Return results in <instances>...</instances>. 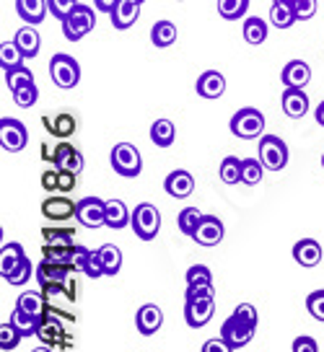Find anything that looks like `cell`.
<instances>
[{
  "label": "cell",
  "instance_id": "obj_1",
  "mask_svg": "<svg viewBox=\"0 0 324 352\" xmlns=\"http://www.w3.org/2000/svg\"><path fill=\"white\" fill-rule=\"evenodd\" d=\"M32 259L26 256L21 243H3V249H0V277H3V283H8V285H26L29 280H32Z\"/></svg>",
  "mask_w": 324,
  "mask_h": 352
},
{
  "label": "cell",
  "instance_id": "obj_2",
  "mask_svg": "<svg viewBox=\"0 0 324 352\" xmlns=\"http://www.w3.org/2000/svg\"><path fill=\"white\" fill-rule=\"evenodd\" d=\"M94 26H96L94 8L78 3V6H76V8L63 19V36H65L67 42H80L86 34L94 32Z\"/></svg>",
  "mask_w": 324,
  "mask_h": 352
},
{
  "label": "cell",
  "instance_id": "obj_3",
  "mask_svg": "<svg viewBox=\"0 0 324 352\" xmlns=\"http://www.w3.org/2000/svg\"><path fill=\"white\" fill-rule=\"evenodd\" d=\"M109 164L120 176L125 179H135L143 171V155L133 143H117L109 153Z\"/></svg>",
  "mask_w": 324,
  "mask_h": 352
},
{
  "label": "cell",
  "instance_id": "obj_4",
  "mask_svg": "<svg viewBox=\"0 0 324 352\" xmlns=\"http://www.w3.org/2000/svg\"><path fill=\"white\" fill-rule=\"evenodd\" d=\"M228 127H231V135H236V138L255 140V138H262V132H265V114L255 107H244L231 117Z\"/></svg>",
  "mask_w": 324,
  "mask_h": 352
},
{
  "label": "cell",
  "instance_id": "obj_5",
  "mask_svg": "<svg viewBox=\"0 0 324 352\" xmlns=\"http://www.w3.org/2000/svg\"><path fill=\"white\" fill-rule=\"evenodd\" d=\"M130 226H133L135 236H138L140 241H153L158 236V231H161V212H158L156 205L140 202V205L133 210Z\"/></svg>",
  "mask_w": 324,
  "mask_h": 352
},
{
  "label": "cell",
  "instance_id": "obj_6",
  "mask_svg": "<svg viewBox=\"0 0 324 352\" xmlns=\"http://www.w3.org/2000/svg\"><path fill=\"white\" fill-rule=\"evenodd\" d=\"M50 78L57 88H76L80 83V65L76 57L65 55V52H57L50 60Z\"/></svg>",
  "mask_w": 324,
  "mask_h": 352
},
{
  "label": "cell",
  "instance_id": "obj_7",
  "mask_svg": "<svg viewBox=\"0 0 324 352\" xmlns=\"http://www.w3.org/2000/svg\"><path fill=\"white\" fill-rule=\"evenodd\" d=\"M259 161L268 171H283L288 166V145L278 135H262L259 138Z\"/></svg>",
  "mask_w": 324,
  "mask_h": 352
},
{
  "label": "cell",
  "instance_id": "obj_8",
  "mask_svg": "<svg viewBox=\"0 0 324 352\" xmlns=\"http://www.w3.org/2000/svg\"><path fill=\"white\" fill-rule=\"evenodd\" d=\"M29 143V130L26 124L13 117H3L0 120V145L6 153H21Z\"/></svg>",
  "mask_w": 324,
  "mask_h": 352
},
{
  "label": "cell",
  "instance_id": "obj_9",
  "mask_svg": "<svg viewBox=\"0 0 324 352\" xmlns=\"http://www.w3.org/2000/svg\"><path fill=\"white\" fill-rule=\"evenodd\" d=\"M255 331H257V327H255V324L239 319L236 314H231V316L221 324V337H224V340L228 342L234 350H241V347H246L249 342L255 340Z\"/></svg>",
  "mask_w": 324,
  "mask_h": 352
},
{
  "label": "cell",
  "instance_id": "obj_10",
  "mask_svg": "<svg viewBox=\"0 0 324 352\" xmlns=\"http://www.w3.org/2000/svg\"><path fill=\"white\" fill-rule=\"evenodd\" d=\"M76 220L83 228H101L107 226V202L99 197H83L76 205Z\"/></svg>",
  "mask_w": 324,
  "mask_h": 352
},
{
  "label": "cell",
  "instance_id": "obj_11",
  "mask_svg": "<svg viewBox=\"0 0 324 352\" xmlns=\"http://www.w3.org/2000/svg\"><path fill=\"white\" fill-rule=\"evenodd\" d=\"M63 314L57 308H50L45 316H42V324H39V331H36V340L47 344V347H57V344H65L67 334L63 329Z\"/></svg>",
  "mask_w": 324,
  "mask_h": 352
},
{
  "label": "cell",
  "instance_id": "obj_12",
  "mask_svg": "<svg viewBox=\"0 0 324 352\" xmlns=\"http://www.w3.org/2000/svg\"><path fill=\"white\" fill-rule=\"evenodd\" d=\"M83 153H80L76 145L70 143H57L55 151H52V166L60 168V171H70V174H80L83 171Z\"/></svg>",
  "mask_w": 324,
  "mask_h": 352
},
{
  "label": "cell",
  "instance_id": "obj_13",
  "mask_svg": "<svg viewBox=\"0 0 324 352\" xmlns=\"http://www.w3.org/2000/svg\"><path fill=\"white\" fill-rule=\"evenodd\" d=\"M224 220L215 218V215H202L200 226L192 233V241L200 243V246H218V243L224 241Z\"/></svg>",
  "mask_w": 324,
  "mask_h": 352
},
{
  "label": "cell",
  "instance_id": "obj_14",
  "mask_svg": "<svg viewBox=\"0 0 324 352\" xmlns=\"http://www.w3.org/2000/svg\"><path fill=\"white\" fill-rule=\"evenodd\" d=\"M70 272H73V270H70V267H65V264H55V262H50V259H42V262L36 264V272H34V277H36L39 287L65 285Z\"/></svg>",
  "mask_w": 324,
  "mask_h": 352
},
{
  "label": "cell",
  "instance_id": "obj_15",
  "mask_svg": "<svg viewBox=\"0 0 324 352\" xmlns=\"http://www.w3.org/2000/svg\"><path fill=\"white\" fill-rule=\"evenodd\" d=\"M135 327H138V331H140L143 337L156 334V331L164 327V311H161L156 303L140 306L138 308V314H135Z\"/></svg>",
  "mask_w": 324,
  "mask_h": 352
},
{
  "label": "cell",
  "instance_id": "obj_16",
  "mask_svg": "<svg viewBox=\"0 0 324 352\" xmlns=\"http://www.w3.org/2000/svg\"><path fill=\"white\" fill-rule=\"evenodd\" d=\"M215 300H184V321L190 329H202L213 319Z\"/></svg>",
  "mask_w": 324,
  "mask_h": 352
},
{
  "label": "cell",
  "instance_id": "obj_17",
  "mask_svg": "<svg viewBox=\"0 0 324 352\" xmlns=\"http://www.w3.org/2000/svg\"><path fill=\"white\" fill-rule=\"evenodd\" d=\"M280 107L291 120H301L309 111V96H306L303 88H285L283 96H280Z\"/></svg>",
  "mask_w": 324,
  "mask_h": 352
},
{
  "label": "cell",
  "instance_id": "obj_18",
  "mask_svg": "<svg viewBox=\"0 0 324 352\" xmlns=\"http://www.w3.org/2000/svg\"><path fill=\"white\" fill-rule=\"evenodd\" d=\"M164 189H166L169 197L184 199V197H190L192 192H195V179H192L190 171L177 168V171H171V174L164 179Z\"/></svg>",
  "mask_w": 324,
  "mask_h": 352
},
{
  "label": "cell",
  "instance_id": "obj_19",
  "mask_svg": "<svg viewBox=\"0 0 324 352\" xmlns=\"http://www.w3.org/2000/svg\"><path fill=\"white\" fill-rule=\"evenodd\" d=\"M76 205L78 202H73V199L67 197H47L45 202H42V215H45L47 220H55V223H63V220H70L76 218Z\"/></svg>",
  "mask_w": 324,
  "mask_h": 352
},
{
  "label": "cell",
  "instance_id": "obj_20",
  "mask_svg": "<svg viewBox=\"0 0 324 352\" xmlns=\"http://www.w3.org/2000/svg\"><path fill=\"white\" fill-rule=\"evenodd\" d=\"M195 91H197V96H202V99H221L226 91L224 73H218V70H205V73L197 78Z\"/></svg>",
  "mask_w": 324,
  "mask_h": 352
},
{
  "label": "cell",
  "instance_id": "obj_21",
  "mask_svg": "<svg viewBox=\"0 0 324 352\" xmlns=\"http://www.w3.org/2000/svg\"><path fill=\"white\" fill-rule=\"evenodd\" d=\"M280 80H283L285 88H306L309 80H312V67L306 65L303 60H291L288 65L283 67Z\"/></svg>",
  "mask_w": 324,
  "mask_h": 352
},
{
  "label": "cell",
  "instance_id": "obj_22",
  "mask_svg": "<svg viewBox=\"0 0 324 352\" xmlns=\"http://www.w3.org/2000/svg\"><path fill=\"white\" fill-rule=\"evenodd\" d=\"M293 259L296 264H301V267H316V264L322 262V243L316 241V239H301V241L293 243Z\"/></svg>",
  "mask_w": 324,
  "mask_h": 352
},
{
  "label": "cell",
  "instance_id": "obj_23",
  "mask_svg": "<svg viewBox=\"0 0 324 352\" xmlns=\"http://www.w3.org/2000/svg\"><path fill=\"white\" fill-rule=\"evenodd\" d=\"M109 19H112V26L117 32L130 29V26L140 19V3H135V0H120L117 8L109 13Z\"/></svg>",
  "mask_w": 324,
  "mask_h": 352
},
{
  "label": "cell",
  "instance_id": "obj_24",
  "mask_svg": "<svg viewBox=\"0 0 324 352\" xmlns=\"http://www.w3.org/2000/svg\"><path fill=\"white\" fill-rule=\"evenodd\" d=\"M16 13L29 26H36V23H42L47 19L50 6H47V0H16Z\"/></svg>",
  "mask_w": 324,
  "mask_h": 352
},
{
  "label": "cell",
  "instance_id": "obj_25",
  "mask_svg": "<svg viewBox=\"0 0 324 352\" xmlns=\"http://www.w3.org/2000/svg\"><path fill=\"white\" fill-rule=\"evenodd\" d=\"M42 124H45L47 132H50L52 138H60V140L70 138V135L76 132V127H78L76 117H73V114H67V111L57 114V117H42Z\"/></svg>",
  "mask_w": 324,
  "mask_h": 352
},
{
  "label": "cell",
  "instance_id": "obj_26",
  "mask_svg": "<svg viewBox=\"0 0 324 352\" xmlns=\"http://www.w3.org/2000/svg\"><path fill=\"white\" fill-rule=\"evenodd\" d=\"M13 42H16V47L23 52L26 60H34V57L39 55V50H42V36L36 34L34 26H23V29H19L16 36H13Z\"/></svg>",
  "mask_w": 324,
  "mask_h": 352
},
{
  "label": "cell",
  "instance_id": "obj_27",
  "mask_svg": "<svg viewBox=\"0 0 324 352\" xmlns=\"http://www.w3.org/2000/svg\"><path fill=\"white\" fill-rule=\"evenodd\" d=\"M130 220H133V212L127 210L122 199H109L107 202V226L112 231H122L125 226H130Z\"/></svg>",
  "mask_w": 324,
  "mask_h": 352
},
{
  "label": "cell",
  "instance_id": "obj_28",
  "mask_svg": "<svg viewBox=\"0 0 324 352\" xmlns=\"http://www.w3.org/2000/svg\"><path fill=\"white\" fill-rule=\"evenodd\" d=\"M16 306L26 311V314H34V316H45L47 311H50V303H47L45 293H36V290H26L19 296L16 300Z\"/></svg>",
  "mask_w": 324,
  "mask_h": 352
},
{
  "label": "cell",
  "instance_id": "obj_29",
  "mask_svg": "<svg viewBox=\"0 0 324 352\" xmlns=\"http://www.w3.org/2000/svg\"><path fill=\"white\" fill-rule=\"evenodd\" d=\"M174 138H177V127L171 120H156L151 124V140L156 148H169L174 145Z\"/></svg>",
  "mask_w": 324,
  "mask_h": 352
},
{
  "label": "cell",
  "instance_id": "obj_30",
  "mask_svg": "<svg viewBox=\"0 0 324 352\" xmlns=\"http://www.w3.org/2000/svg\"><path fill=\"white\" fill-rule=\"evenodd\" d=\"M296 21L299 19H296L293 3H272V8H270V23L275 29H291Z\"/></svg>",
  "mask_w": 324,
  "mask_h": 352
},
{
  "label": "cell",
  "instance_id": "obj_31",
  "mask_svg": "<svg viewBox=\"0 0 324 352\" xmlns=\"http://www.w3.org/2000/svg\"><path fill=\"white\" fill-rule=\"evenodd\" d=\"M151 42H153V47H158V50L171 47V44L177 42V26L171 21H166V19L156 21L153 29H151Z\"/></svg>",
  "mask_w": 324,
  "mask_h": 352
},
{
  "label": "cell",
  "instance_id": "obj_32",
  "mask_svg": "<svg viewBox=\"0 0 324 352\" xmlns=\"http://www.w3.org/2000/svg\"><path fill=\"white\" fill-rule=\"evenodd\" d=\"M11 321L13 327L21 331L23 337H36V331H39V324H42V316H34V314H26V311H21V308L16 306L11 314Z\"/></svg>",
  "mask_w": 324,
  "mask_h": 352
},
{
  "label": "cell",
  "instance_id": "obj_33",
  "mask_svg": "<svg viewBox=\"0 0 324 352\" xmlns=\"http://www.w3.org/2000/svg\"><path fill=\"white\" fill-rule=\"evenodd\" d=\"M99 256H101V262H104V272H107V277L120 275V270H122V252H120V246L104 243V246L99 249Z\"/></svg>",
  "mask_w": 324,
  "mask_h": 352
},
{
  "label": "cell",
  "instance_id": "obj_34",
  "mask_svg": "<svg viewBox=\"0 0 324 352\" xmlns=\"http://www.w3.org/2000/svg\"><path fill=\"white\" fill-rule=\"evenodd\" d=\"M241 34H244V39L249 44H262L268 39V21H262L259 16H249L244 21Z\"/></svg>",
  "mask_w": 324,
  "mask_h": 352
},
{
  "label": "cell",
  "instance_id": "obj_35",
  "mask_svg": "<svg viewBox=\"0 0 324 352\" xmlns=\"http://www.w3.org/2000/svg\"><path fill=\"white\" fill-rule=\"evenodd\" d=\"M241 166H244V158L226 155L224 161H221V168H218L221 182H224V184H239V182H241Z\"/></svg>",
  "mask_w": 324,
  "mask_h": 352
},
{
  "label": "cell",
  "instance_id": "obj_36",
  "mask_svg": "<svg viewBox=\"0 0 324 352\" xmlns=\"http://www.w3.org/2000/svg\"><path fill=\"white\" fill-rule=\"evenodd\" d=\"M73 246H76V243H70V246H63V243H45V246H42V256L55 264L70 267V262H73Z\"/></svg>",
  "mask_w": 324,
  "mask_h": 352
},
{
  "label": "cell",
  "instance_id": "obj_37",
  "mask_svg": "<svg viewBox=\"0 0 324 352\" xmlns=\"http://www.w3.org/2000/svg\"><path fill=\"white\" fill-rule=\"evenodd\" d=\"M249 11V0H218V13L226 21H239Z\"/></svg>",
  "mask_w": 324,
  "mask_h": 352
},
{
  "label": "cell",
  "instance_id": "obj_38",
  "mask_svg": "<svg viewBox=\"0 0 324 352\" xmlns=\"http://www.w3.org/2000/svg\"><path fill=\"white\" fill-rule=\"evenodd\" d=\"M23 52L16 47V42H3L0 44V65L3 70H13V67H21L23 65Z\"/></svg>",
  "mask_w": 324,
  "mask_h": 352
},
{
  "label": "cell",
  "instance_id": "obj_39",
  "mask_svg": "<svg viewBox=\"0 0 324 352\" xmlns=\"http://www.w3.org/2000/svg\"><path fill=\"white\" fill-rule=\"evenodd\" d=\"M262 171H265V166H262L259 158H244V166H241V184L257 187L259 182H262Z\"/></svg>",
  "mask_w": 324,
  "mask_h": 352
},
{
  "label": "cell",
  "instance_id": "obj_40",
  "mask_svg": "<svg viewBox=\"0 0 324 352\" xmlns=\"http://www.w3.org/2000/svg\"><path fill=\"white\" fill-rule=\"evenodd\" d=\"M23 340V334L16 327H13V321L8 319V321H3L0 324V350H16L19 347V342Z\"/></svg>",
  "mask_w": 324,
  "mask_h": 352
},
{
  "label": "cell",
  "instance_id": "obj_41",
  "mask_svg": "<svg viewBox=\"0 0 324 352\" xmlns=\"http://www.w3.org/2000/svg\"><path fill=\"white\" fill-rule=\"evenodd\" d=\"M200 218H202V212H200L197 208H184L182 212H179V218H177L179 231L184 233V236H190V239H192V233H195V228L200 226Z\"/></svg>",
  "mask_w": 324,
  "mask_h": 352
},
{
  "label": "cell",
  "instance_id": "obj_42",
  "mask_svg": "<svg viewBox=\"0 0 324 352\" xmlns=\"http://www.w3.org/2000/svg\"><path fill=\"white\" fill-rule=\"evenodd\" d=\"M3 76H6V86L11 88V91L34 83V73L29 70V67H23V65L21 67H13V70H3Z\"/></svg>",
  "mask_w": 324,
  "mask_h": 352
},
{
  "label": "cell",
  "instance_id": "obj_43",
  "mask_svg": "<svg viewBox=\"0 0 324 352\" xmlns=\"http://www.w3.org/2000/svg\"><path fill=\"white\" fill-rule=\"evenodd\" d=\"M11 94H13L16 107H21V109H32L34 104H36V99H39V88H36V83L16 88V91H11Z\"/></svg>",
  "mask_w": 324,
  "mask_h": 352
},
{
  "label": "cell",
  "instance_id": "obj_44",
  "mask_svg": "<svg viewBox=\"0 0 324 352\" xmlns=\"http://www.w3.org/2000/svg\"><path fill=\"white\" fill-rule=\"evenodd\" d=\"M42 239H45V243H63V246H70L73 239H76V231H73V228H42Z\"/></svg>",
  "mask_w": 324,
  "mask_h": 352
},
{
  "label": "cell",
  "instance_id": "obj_45",
  "mask_svg": "<svg viewBox=\"0 0 324 352\" xmlns=\"http://www.w3.org/2000/svg\"><path fill=\"white\" fill-rule=\"evenodd\" d=\"M184 280H187V285H213V272L205 264H192Z\"/></svg>",
  "mask_w": 324,
  "mask_h": 352
},
{
  "label": "cell",
  "instance_id": "obj_46",
  "mask_svg": "<svg viewBox=\"0 0 324 352\" xmlns=\"http://www.w3.org/2000/svg\"><path fill=\"white\" fill-rule=\"evenodd\" d=\"M306 311H309L316 321H324V290L309 293V298H306Z\"/></svg>",
  "mask_w": 324,
  "mask_h": 352
},
{
  "label": "cell",
  "instance_id": "obj_47",
  "mask_svg": "<svg viewBox=\"0 0 324 352\" xmlns=\"http://www.w3.org/2000/svg\"><path fill=\"white\" fill-rule=\"evenodd\" d=\"M184 300H215V287L213 285H187Z\"/></svg>",
  "mask_w": 324,
  "mask_h": 352
},
{
  "label": "cell",
  "instance_id": "obj_48",
  "mask_svg": "<svg viewBox=\"0 0 324 352\" xmlns=\"http://www.w3.org/2000/svg\"><path fill=\"white\" fill-rule=\"evenodd\" d=\"M89 256H91V249L76 243V246H73V262H70V270H73V272H86Z\"/></svg>",
  "mask_w": 324,
  "mask_h": 352
},
{
  "label": "cell",
  "instance_id": "obj_49",
  "mask_svg": "<svg viewBox=\"0 0 324 352\" xmlns=\"http://www.w3.org/2000/svg\"><path fill=\"white\" fill-rule=\"evenodd\" d=\"M47 6H50V13H52L55 19H60V21H63L67 13L78 6V0H47Z\"/></svg>",
  "mask_w": 324,
  "mask_h": 352
},
{
  "label": "cell",
  "instance_id": "obj_50",
  "mask_svg": "<svg viewBox=\"0 0 324 352\" xmlns=\"http://www.w3.org/2000/svg\"><path fill=\"white\" fill-rule=\"evenodd\" d=\"M293 8H296V19L299 21H309L316 13V0H296Z\"/></svg>",
  "mask_w": 324,
  "mask_h": 352
},
{
  "label": "cell",
  "instance_id": "obj_51",
  "mask_svg": "<svg viewBox=\"0 0 324 352\" xmlns=\"http://www.w3.org/2000/svg\"><path fill=\"white\" fill-rule=\"evenodd\" d=\"M83 275L91 277V280H99V277L107 275V272H104V262H101L99 252H91L89 264H86V272H83Z\"/></svg>",
  "mask_w": 324,
  "mask_h": 352
},
{
  "label": "cell",
  "instance_id": "obj_52",
  "mask_svg": "<svg viewBox=\"0 0 324 352\" xmlns=\"http://www.w3.org/2000/svg\"><path fill=\"white\" fill-rule=\"evenodd\" d=\"M60 171V168H57ZM76 176L78 174H70V171H60V176H57V192H63V195H67V192H73L76 189Z\"/></svg>",
  "mask_w": 324,
  "mask_h": 352
},
{
  "label": "cell",
  "instance_id": "obj_53",
  "mask_svg": "<svg viewBox=\"0 0 324 352\" xmlns=\"http://www.w3.org/2000/svg\"><path fill=\"white\" fill-rule=\"evenodd\" d=\"M293 352H319V344H316L314 337L301 334V337H296V340H293Z\"/></svg>",
  "mask_w": 324,
  "mask_h": 352
},
{
  "label": "cell",
  "instance_id": "obj_54",
  "mask_svg": "<svg viewBox=\"0 0 324 352\" xmlns=\"http://www.w3.org/2000/svg\"><path fill=\"white\" fill-rule=\"evenodd\" d=\"M200 352H236L228 342L224 340V337H215V340H208L205 344H202Z\"/></svg>",
  "mask_w": 324,
  "mask_h": 352
},
{
  "label": "cell",
  "instance_id": "obj_55",
  "mask_svg": "<svg viewBox=\"0 0 324 352\" xmlns=\"http://www.w3.org/2000/svg\"><path fill=\"white\" fill-rule=\"evenodd\" d=\"M57 176H60L57 168H50V171L42 174V189L45 192H57Z\"/></svg>",
  "mask_w": 324,
  "mask_h": 352
},
{
  "label": "cell",
  "instance_id": "obj_56",
  "mask_svg": "<svg viewBox=\"0 0 324 352\" xmlns=\"http://www.w3.org/2000/svg\"><path fill=\"white\" fill-rule=\"evenodd\" d=\"M117 3H120V0H94V8L101 13H112L114 8H117Z\"/></svg>",
  "mask_w": 324,
  "mask_h": 352
},
{
  "label": "cell",
  "instance_id": "obj_57",
  "mask_svg": "<svg viewBox=\"0 0 324 352\" xmlns=\"http://www.w3.org/2000/svg\"><path fill=\"white\" fill-rule=\"evenodd\" d=\"M314 117H316V124H322V127H324V99H322V104L316 107V111H314Z\"/></svg>",
  "mask_w": 324,
  "mask_h": 352
},
{
  "label": "cell",
  "instance_id": "obj_58",
  "mask_svg": "<svg viewBox=\"0 0 324 352\" xmlns=\"http://www.w3.org/2000/svg\"><path fill=\"white\" fill-rule=\"evenodd\" d=\"M32 352H55L52 347H47V344H42V347H36V350H32Z\"/></svg>",
  "mask_w": 324,
  "mask_h": 352
},
{
  "label": "cell",
  "instance_id": "obj_59",
  "mask_svg": "<svg viewBox=\"0 0 324 352\" xmlns=\"http://www.w3.org/2000/svg\"><path fill=\"white\" fill-rule=\"evenodd\" d=\"M272 3H296V0H272Z\"/></svg>",
  "mask_w": 324,
  "mask_h": 352
},
{
  "label": "cell",
  "instance_id": "obj_60",
  "mask_svg": "<svg viewBox=\"0 0 324 352\" xmlns=\"http://www.w3.org/2000/svg\"><path fill=\"white\" fill-rule=\"evenodd\" d=\"M135 3H140V6H143V3H146V0H135Z\"/></svg>",
  "mask_w": 324,
  "mask_h": 352
},
{
  "label": "cell",
  "instance_id": "obj_61",
  "mask_svg": "<svg viewBox=\"0 0 324 352\" xmlns=\"http://www.w3.org/2000/svg\"><path fill=\"white\" fill-rule=\"evenodd\" d=\"M322 168H324V155H322Z\"/></svg>",
  "mask_w": 324,
  "mask_h": 352
},
{
  "label": "cell",
  "instance_id": "obj_62",
  "mask_svg": "<svg viewBox=\"0 0 324 352\" xmlns=\"http://www.w3.org/2000/svg\"><path fill=\"white\" fill-rule=\"evenodd\" d=\"M78 3H80V0H78Z\"/></svg>",
  "mask_w": 324,
  "mask_h": 352
}]
</instances>
